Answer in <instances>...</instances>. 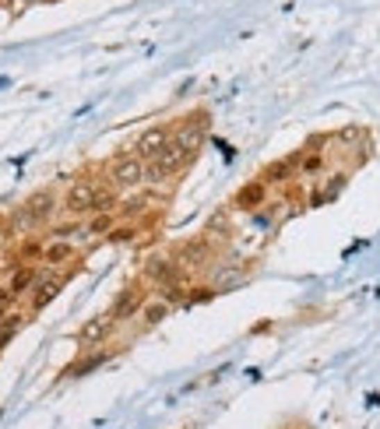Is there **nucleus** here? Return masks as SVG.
I'll return each mask as SVG.
<instances>
[{
	"label": "nucleus",
	"mask_w": 380,
	"mask_h": 429,
	"mask_svg": "<svg viewBox=\"0 0 380 429\" xmlns=\"http://www.w3.org/2000/svg\"><path fill=\"white\" fill-rule=\"evenodd\" d=\"M11 299H15V292H11L8 285H0V313H4V306H8Z\"/></svg>",
	"instance_id": "obj_7"
},
{
	"label": "nucleus",
	"mask_w": 380,
	"mask_h": 429,
	"mask_svg": "<svg viewBox=\"0 0 380 429\" xmlns=\"http://www.w3.org/2000/svg\"><path fill=\"white\" fill-rule=\"evenodd\" d=\"M57 289H60V282L57 278H46V282H39L35 285V296H32V306L39 310V306H46L53 296H57Z\"/></svg>",
	"instance_id": "obj_5"
},
{
	"label": "nucleus",
	"mask_w": 380,
	"mask_h": 429,
	"mask_svg": "<svg viewBox=\"0 0 380 429\" xmlns=\"http://www.w3.org/2000/svg\"><path fill=\"white\" fill-rule=\"evenodd\" d=\"M264 194H267V183H264V180H254V183H247V187L236 194V208L250 211V208H257V204L264 201Z\"/></svg>",
	"instance_id": "obj_1"
},
{
	"label": "nucleus",
	"mask_w": 380,
	"mask_h": 429,
	"mask_svg": "<svg viewBox=\"0 0 380 429\" xmlns=\"http://www.w3.org/2000/svg\"><path fill=\"white\" fill-rule=\"evenodd\" d=\"M32 282H35V275H32V271H15V278H11V285H8V289L18 296V292H25Z\"/></svg>",
	"instance_id": "obj_6"
},
{
	"label": "nucleus",
	"mask_w": 380,
	"mask_h": 429,
	"mask_svg": "<svg viewBox=\"0 0 380 429\" xmlns=\"http://www.w3.org/2000/svg\"><path fill=\"white\" fill-rule=\"evenodd\" d=\"M49 211H53V197H49V194H35V197L25 204V219H28V222H42Z\"/></svg>",
	"instance_id": "obj_2"
},
{
	"label": "nucleus",
	"mask_w": 380,
	"mask_h": 429,
	"mask_svg": "<svg viewBox=\"0 0 380 429\" xmlns=\"http://www.w3.org/2000/svg\"><path fill=\"white\" fill-rule=\"evenodd\" d=\"M74 257V246L67 243V239H57V243H49L46 250H42V260L46 264H64V260H71Z\"/></svg>",
	"instance_id": "obj_3"
},
{
	"label": "nucleus",
	"mask_w": 380,
	"mask_h": 429,
	"mask_svg": "<svg viewBox=\"0 0 380 429\" xmlns=\"http://www.w3.org/2000/svg\"><path fill=\"white\" fill-rule=\"evenodd\" d=\"M113 180L117 183H138L141 180V162L138 158H124V162L113 169Z\"/></svg>",
	"instance_id": "obj_4"
}]
</instances>
